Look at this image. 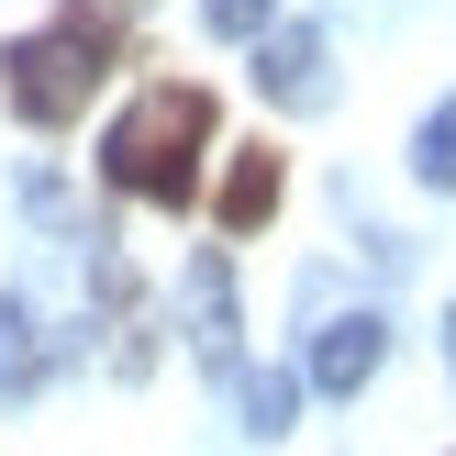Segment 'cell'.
<instances>
[{
  "label": "cell",
  "instance_id": "277c9868",
  "mask_svg": "<svg viewBox=\"0 0 456 456\" xmlns=\"http://www.w3.org/2000/svg\"><path fill=\"white\" fill-rule=\"evenodd\" d=\"M190 346H200V368H212V379L245 368V346H234V267H223V245H200V256H190Z\"/></svg>",
  "mask_w": 456,
  "mask_h": 456
},
{
  "label": "cell",
  "instance_id": "6da1fadb",
  "mask_svg": "<svg viewBox=\"0 0 456 456\" xmlns=\"http://www.w3.org/2000/svg\"><path fill=\"white\" fill-rule=\"evenodd\" d=\"M134 22H145V0H67L45 34H22L12 56H0V89H12V111L34 134H67L89 101H101L111 56L134 45Z\"/></svg>",
  "mask_w": 456,
  "mask_h": 456
},
{
  "label": "cell",
  "instance_id": "52a82bcc",
  "mask_svg": "<svg viewBox=\"0 0 456 456\" xmlns=\"http://www.w3.org/2000/svg\"><path fill=\"white\" fill-rule=\"evenodd\" d=\"M89 289H101V323H111V368L145 379L156 368V323H145V301H134V267L123 256H89Z\"/></svg>",
  "mask_w": 456,
  "mask_h": 456
},
{
  "label": "cell",
  "instance_id": "7c38bea8",
  "mask_svg": "<svg viewBox=\"0 0 456 456\" xmlns=\"http://www.w3.org/2000/svg\"><path fill=\"white\" fill-rule=\"evenodd\" d=\"M445 356H456V312H445Z\"/></svg>",
  "mask_w": 456,
  "mask_h": 456
},
{
  "label": "cell",
  "instance_id": "ba28073f",
  "mask_svg": "<svg viewBox=\"0 0 456 456\" xmlns=\"http://www.w3.org/2000/svg\"><path fill=\"white\" fill-rule=\"evenodd\" d=\"M45 368H56V346H45V323H34V301H0V401H22V390H45Z\"/></svg>",
  "mask_w": 456,
  "mask_h": 456
},
{
  "label": "cell",
  "instance_id": "8992f818",
  "mask_svg": "<svg viewBox=\"0 0 456 456\" xmlns=\"http://www.w3.org/2000/svg\"><path fill=\"white\" fill-rule=\"evenodd\" d=\"M279 190H289V156L279 145H234V167H223V190H212V223L223 234H256V223L279 212Z\"/></svg>",
  "mask_w": 456,
  "mask_h": 456
},
{
  "label": "cell",
  "instance_id": "30bf717a",
  "mask_svg": "<svg viewBox=\"0 0 456 456\" xmlns=\"http://www.w3.org/2000/svg\"><path fill=\"white\" fill-rule=\"evenodd\" d=\"M245 423H256V435H289V423H301V379H245Z\"/></svg>",
  "mask_w": 456,
  "mask_h": 456
},
{
  "label": "cell",
  "instance_id": "8fae6325",
  "mask_svg": "<svg viewBox=\"0 0 456 456\" xmlns=\"http://www.w3.org/2000/svg\"><path fill=\"white\" fill-rule=\"evenodd\" d=\"M200 22H212L223 45H256L267 22H279V0H200Z\"/></svg>",
  "mask_w": 456,
  "mask_h": 456
},
{
  "label": "cell",
  "instance_id": "5b68a950",
  "mask_svg": "<svg viewBox=\"0 0 456 456\" xmlns=\"http://www.w3.org/2000/svg\"><path fill=\"white\" fill-rule=\"evenodd\" d=\"M256 89H267V101H279V111H312V101H323V34H312V22H267V34H256Z\"/></svg>",
  "mask_w": 456,
  "mask_h": 456
},
{
  "label": "cell",
  "instance_id": "9c48e42d",
  "mask_svg": "<svg viewBox=\"0 0 456 456\" xmlns=\"http://www.w3.org/2000/svg\"><path fill=\"white\" fill-rule=\"evenodd\" d=\"M412 178H423V190H456V101L423 111V134H412Z\"/></svg>",
  "mask_w": 456,
  "mask_h": 456
},
{
  "label": "cell",
  "instance_id": "3957f363",
  "mask_svg": "<svg viewBox=\"0 0 456 456\" xmlns=\"http://www.w3.org/2000/svg\"><path fill=\"white\" fill-rule=\"evenodd\" d=\"M379 356H390V323H379V312H334L323 334H312V356H301V379L323 401H356L379 379Z\"/></svg>",
  "mask_w": 456,
  "mask_h": 456
},
{
  "label": "cell",
  "instance_id": "7a4b0ae2",
  "mask_svg": "<svg viewBox=\"0 0 456 456\" xmlns=\"http://www.w3.org/2000/svg\"><path fill=\"white\" fill-rule=\"evenodd\" d=\"M212 123H223V101L200 78H145L123 101V123H111V145H101V178L123 200H145V212H190L200 200V156H212Z\"/></svg>",
  "mask_w": 456,
  "mask_h": 456
}]
</instances>
